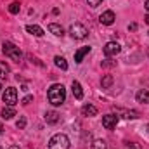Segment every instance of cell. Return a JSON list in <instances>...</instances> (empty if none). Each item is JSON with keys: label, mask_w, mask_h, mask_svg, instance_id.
Listing matches in <instances>:
<instances>
[{"label": "cell", "mask_w": 149, "mask_h": 149, "mask_svg": "<svg viewBox=\"0 0 149 149\" xmlns=\"http://www.w3.org/2000/svg\"><path fill=\"white\" fill-rule=\"evenodd\" d=\"M47 97H49V102L52 106H61L64 101H66V88L61 85V83H54L49 92H47Z\"/></svg>", "instance_id": "cell-1"}, {"label": "cell", "mask_w": 149, "mask_h": 149, "mask_svg": "<svg viewBox=\"0 0 149 149\" xmlns=\"http://www.w3.org/2000/svg\"><path fill=\"white\" fill-rule=\"evenodd\" d=\"M2 52H3L7 57H10L12 61H16V63H19V61L23 59L21 49H19L17 45H14L12 42H3V43H2Z\"/></svg>", "instance_id": "cell-2"}, {"label": "cell", "mask_w": 149, "mask_h": 149, "mask_svg": "<svg viewBox=\"0 0 149 149\" xmlns=\"http://www.w3.org/2000/svg\"><path fill=\"white\" fill-rule=\"evenodd\" d=\"M49 149H70V139L64 134H56L49 141Z\"/></svg>", "instance_id": "cell-3"}, {"label": "cell", "mask_w": 149, "mask_h": 149, "mask_svg": "<svg viewBox=\"0 0 149 149\" xmlns=\"http://www.w3.org/2000/svg\"><path fill=\"white\" fill-rule=\"evenodd\" d=\"M70 33H71V37H73L74 40H83V38L88 37V30H87L83 24H80V23H74V24H71Z\"/></svg>", "instance_id": "cell-4"}, {"label": "cell", "mask_w": 149, "mask_h": 149, "mask_svg": "<svg viewBox=\"0 0 149 149\" xmlns=\"http://www.w3.org/2000/svg\"><path fill=\"white\" fill-rule=\"evenodd\" d=\"M2 99H3V102L7 106H12L14 108L17 104V90L14 87H7L5 92H3V95H2Z\"/></svg>", "instance_id": "cell-5"}, {"label": "cell", "mask_w": 149, "mask_h": 149, "mask_svg": "<svg viewBox=\"0 0 149 149\" xmlns=\"http://www.w3.org/2000/svg\"><path fill=\"white\" fill-rule=\"evenodd\" d=\"M120 52H121V47H120V43H116V42H108V43L104 45V54H106L108 57L118 56Z\"/></svg>", "instance_id": "cell-6"}, {"label": "cell", "mask_w": 149, "mask_h": 149, "mask_svg": "<svg viewBox=\"0 0 149 149\" xmlns=\"http://www.w3.org/2000/svg\"><path fill=\"white\" fill-rule=\"evenodd\" d=\"M116 125H118V116H114V114H106V116H102V127H104L106 130H113Z\"/></svg>", "instance_id": "cell-7"}, {"label": "cell", "mask_w": 149, "mask_h": 149, "mask_svg": "<svg viewBox=\"0 0 149 149\" xmlns=\"http://www.w3.org/2000/svg\"><path fill=\"white\" fill-rule=\"evenodd\" d=\"M114 111H116V116H123V118H127V120H135V118H139V113L134 111V109H123V108H114Z\"/></svg>", "instance_id": "cell-8"}, {"label": "cell", "mask_w": 149, "mask_h": 149, "mask_svg": "<svg viewBox=\"0 0 149 149\" xmlns=\"http://www.w3.org/2000/svg\"><path fill=\"white\" fill-rule=\"evenodd\" d=\"M114 19H116V16H114L113 10H106V12H102V14L99 16V21H101V24H104V26H111L113 23H114Z\"/></svg>", "instance_id": "cell-9"}, {"label": "cell", "mask_w": 149, "mask_h": 149, "mask_svg": "<svg viewBox=\"0 0 149 149\" xmlns=\"http://www.w3.org/2000/svg\"><path fill=\"white\" fill-rule=\"evenodd\" d=\"M88 52H90V47H88V45H87V47L78 49V50L74 52V63H81V61H83V57H85Z\"/></svg>", "instance_id": "cell-10"}, {"label": "cell", "mask_w": 149, "mask_h": 149, "mask_svg": "<svg viewBox=\"0 0 149 149\" xmlns=\"http://www.w3.org/2000/svg\"><path fill=\"white\" fill-rule=\"evenodd\" d=\"M26 31H28L30 35H33V37H43V33H45L38 24H28V26H26Z\"/></svg>", "instance_id": "cell-11"}, {"label": "cell", "mask_w": 149, "mask_h": 149, "mask_svg": "<svg viewBox=\"0 0 149 149\" xmlns=\"http://www.w3.org/2000/svg\"><path fill=\"white\" fill-rule=\"evenodd\" d=\"M71 90H73V95H74V99H81L83 97V88H81V85H80V81H76L74 80L73 83H71Z\"/></svg>", "instance_id": "cell-12"}, {"label": "cell", "mask_w": 149, "mask_h": 149, "mask_svg": "<svg viewBox=\"0 0 149 149\" xmlns=\"http://www.w3.org/2000/svg\"><path fill=\"white\" fill-rule=\"evenodd\" d=\"M135 99H137V102H141V104H148L149 102V90H139L137 92V95H135Z\"/></svg>", "instance_id": "cell-13"}, {"label": "cell", "mask_w": 149, "mask_h": 149, "mask_svg": "<svg viewBox=\"0 0 149 149\" xmlns=\"http://www.w3.org/2000/svg\"><path fill=\"white\" fill-rule=\"evenodd\" d=\"M97 113H99L97 108L92 106V104H85V106L81 108V114H83V116H95Z\"/></svg>", "instance_id": "cell-14"}, {"label": "cell", "mask_w": 149, "mask_h": 149, "mask_svg": "<svg viewBox=\"0 0 149 149\" xmlns=\"http://www.w3.org/2000/svg\"><path fill=\"white\" fill-rule=\"evenodd\" d=\"M49 31L54 33L56 37H63V35H64L63 26H59V24H56V23H50V24H49Z\"/></svg>", "instance_id": "cell-15"}, {"label": "cell", "mask_w": 149, "mask_h": 149, "mask_svg": "<svg viewBox=\"0 0 149 149\" xmlns=\"http://www.w3.org/2000/svg\"><path fill=\"white\" fill-rule=\"evenodd\" d=\"M45 121L50 123V125H54V123L59 121V114H57L56 111H47L45 113Z\"/></svg>", "instance_id": "cell-16"}, {"label": "cell", "mask_w": 149, "mask_h": 149, "mask_svg": "<svg viewBox=\"0 0 149 149\" xmlns=\"http://www.w3.org/2000/svg\"><path fill=\"white\" fill-rule=\"evenodd\" d=\"M12 116H16V109H14L12 106H7V108L2 109V118H3V120H10Z\"/></svg>", "instance_id": "cell-17"}, {"label": "cell", "mask_w": 149, "mask_h": 149, "mask_svg": "<svg viewBox=\"0 0 149 149\" xmlns=\"http://www.w3.org/2000/svg\"><path fill=\"white\" fill-rule=\"evenodd\" d=\"M54 64L57 66V68H61V70H68V63H66V59L64 57H61V56H56L54 57Z\"/></svg>", "instance_id": "cell-18"}, {"label": "cell", "mask_w": 149, "mask_h": 149, "mask_svg": "<svg viewBox=\"0 0 149 149\" xmlns=\"http://www.w3.org/2000/svg\"><path fill=\"white\" fill-rule=\"evenodd\" d=\"M9 71H10V70H9V66H7L3 61H0V80H3V78L9 74Z\"/></svg>", "instance_id": "cell-19"}, {"label": "cell", "mask_w": 149, "mask_h": 149, "mask_svg": "<svg viewBox=\"0 0 149 149\" xmlns=\"http://www.w3.org/2000/svg\"><path fill=\"white\" fill-rule=\"evenodd\" d=\"M101 85H102V88H109V87L113 85V76H111V74H106V76L102 78Z\"/></svg>", "instance_id": "cell-20"}, {"label": "cell", "mask_w": 149, "mask_h": 149, "mask_svg": "<svg viewBox=\"0 0 149 149\" xmlns=\"http://www.w3.org/2000/svg\"><path fill=\"white\" fill-rule=\"evenodd\" d=\"M19 10H21V3H19V2H12V3L9 5V12H10V14H17Z\"/></svg>", "instance_id": "cell-21"}, {"label": "cell", "mask_w": 149, "mask_h": 149, "mask_svg": "<svg viewBox=\"0 0 149 149\" xmlns=\"http://www.w3.org/2000/svg\"><path fill=\"white\" fill-rule=\"evenodd\" d=\"M92 149H106V142L102 139H97L92 142Z\"/></svg>", "instance_id": "cell-22"}, {"label": "cell", "mask_w": 149, "mask_h": 149, "mask_svg": "<svg viewBox=\"0 0 149 149\" xmlns=\"http://www.w3.org/2000/svg\"><path fill=\"white\" fill-rule=\"evenodd\" d=\"M16 127H17L19 130H23V128L26 127V118H24V116H21V118L17 120V123H16Z\"/></svg>", "instance_id": "cell-23"}, {"label": "cell", "mask_w": 149, "mask_h": 149, "mask_svg": "<svg viewBox=\"0 0 149 149\" xmlns=\"http://www.w3.org/2000/svg\"><path fill=\"white\" fill-rule=\"evenodd\" d=\"M87 2H88V5H90V7H94V9H95V7H99V5L102 3V0H87Z\"/></svg>", "instance_id": "cell-24"}, {"label": "cell", "mask_w": 149, "mask_h": 149, "mask_svg": "<svg viewBox=\"0 0 149 149\" xmlns=\"http://www.w3.org/2000/svg\"><path fill=\"white\" fill-rule=\"evenodd\" d=\"M31 101H33V95H26V97H24V99H23V101H21V102H23V104H24V106H26V104H30V102H31Z\"/></svg>", "instance_id": "cell-25"}, {"label": "cell", "mask_w": 149, "mask_h": 149, "mask_svg": "<svg viewBox=\"0 0 149 149\" xmlns=\"http://www.w3.org/2000/svg\"><path fill=\"white\" fill-rule=\"evenodd\" d=\"M128 30H130V31H135V30H137V24H135V23H132V24L128 26Z\"/></svg>", "instance_id": "cell-26"}, {"label": "cell", "mask_w": 149, "mask_h": 149, "mask_svg": "<svg viewBox=\"0 0 149 149\" xmlns=\"http://www.w3.org/2000/svg\"><path fill=\"white\" fill-rule=\"evenodd\" d=\"M144 21H146V24H149V14L146 16V17H144Z\"/></svg>", "instance_id": "cell-27"}, {"label": "cell", "mask_w": 149, "mask_h": 149, "mask_svg": "<svg viewBox=\"0 0 149 149\" xmlns=\"http://www.w3.org/2000/svg\"><path fill=\"white\" fill-rule=\"evenodd\" d=\"M146 10L149 12V0H146Z\"/></svg>", "instance_id": "cell-28"}, {"label": "cell", "mask_w": 149, "mask_h": 149, "mask_svg": "<svg viewBox=\"0 0 149 149\" xmlns=\"http://www.w3.org/2000/svg\"><path fill=\"white\" fill-rule=\"evenodd\" d=\"M9 149H21V148H19V146H10Z\"/></svg>", "instance_id": "cell-29"}, {"label": "cell", "mask_w": 149, "mask_h": 149, "mask_svg": "<svg viewBox=\"0 0 149 149\" xmlns=\"http://www.w3.org/2000/svg\"><path fill=\"white\" fill-rule=\"evenodd\" d=\"M2 132H3V127H2V123H0V135H2Z\"/></svg>", "instance_id": "cell-30"}, {"label": "cell", "mask_w": 149, "mask_h": 149, "mask_svg": "<svg viewBox=\"0 0 149 149\" xmlns=\"http://www.w3.org/2000/svg\"><path fill=\"white\" fill-rule=\"evenodd\" d=\"M0 88H2V80H0Z\"/></svg>", "instance_id": "cell-31"}, {"label": "cell", "mask_w": 149, "mask_h": 149, "mask_svg": "<svg viewBox=\"0 0 149 149\" xmlns=\"http://www.w3.org/2000/svg\"><path fill=\"white\" fill-rule=\"evenodd\" d=\"M148 54H149V52H148Z\"/></svg>", "instance_id": "cell-32"}]
</instances>
